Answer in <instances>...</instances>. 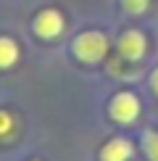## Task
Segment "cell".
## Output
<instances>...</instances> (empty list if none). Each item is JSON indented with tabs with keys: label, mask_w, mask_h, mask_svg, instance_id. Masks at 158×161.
<instances>
[{
	"label": "cell",
	"mask_w": 158,
	"mask_h": 161,
	"mask_svg": "<svg viewBox=\"0 0 158 161\" xmlns=\"http://www.w3.org/2000/svg\"><path fill=\"white\" fill-rule=\"evenodd\" d=\"M108 48H111L108 35L100 29H84L71 40V53L82 64H100L108 56Z\"/></svg>",
	"instance_id": "1"
},
{
	"label": "cell",
	"mask_w": 158,
	"mask_h": 161,
	"mask_svg": "<svg viewBox=\"0 0 158 161\" xmlns=\"http://www.w3.org/2000/svg\"><path fill=\"white\" fill-rule=\"evenodd\" d=\"M63 29H66V19L58 8H42L32 19V32L40 40H55V37H61Z\"/></svg>",
	"instance_id": "2"
},
{
	"label": "cell",
	"mask_w": 158,
	"mask_h": 161,
	"mask_svg": "<svg viewBox=\"0 0 158 161\" xmlns=\"http://www.w3.org/2000/svg\"><path fill=\"white\" fill-rule=\"evenodd\" d=\"M116 53H118V58L132 61V64L142 61L145 53H148V37L140 29H124L116 40Z\"/></svg>",
	"instance_id": "3"
},
{
	"label": "cell",
	"mask_w": 158,
	"mask_h": 161,
	"mask_svg": "<svg viewBox=\"0 0 158 161\" xmlns=\"http://www.w3.org/2000/svg\"><path fill=\"white\" fill-rule=\"evenodd\" d=\"M108 114L116 124H132L137 116H140V98L134 92L124 90V92H116L108 103Z\"/></svg>",
	"instance_id": "4"
},
{
	"label": "cell",
	"mask_w": 158,
	"mask_h": 161,
	"mask_svg": "<svg viewBox=\"0 0 158 161\" xmlns=\"http://www.w3.org/2000/svg\"><path fill=\"white\" fill-rule=\"evenodd\" d=\"M134 148L127 137H113L100 148V161H129Z\"/></svg>",
	"instance_id": "5"
},
{
	"label": "cell",
	"mask_w": 158,
	"mask_h": 161,
	"mask_svg": "<svg viewBox=\"0 0 158 161\" xmlns=\"http://www.w3.org/2000/svg\"><path fill=\"white\" fill-rule=\"evenodd\" d=\"M21 58V50H18V42L8 35H0V69H13Z\"/></svg>",
	"instance_id": "6"
},
{
	"label": "cell",
	"mask_w": 158,
	"mask_h": 161,
	"mask_svg": "<svg viewBox=\"0 0 158 161\" xmlns=\"http://www.w3.org/2000/svg\"><path fill=\"white\" fill-rule=\"evenodd\" d=\"M142 151L150 161H158V130H145L142 135Z\"/></svg>",
	"instance_id": "7"
},
{
	"label": "cell",
	"mask_w": 158,
	"mask_h": 161,
	"mask_svg": "<svg viewBox=\"0 0 158 161\" xmlns=\"http://www.w3.org/2000/svg\"><path fill=\"white\" fill-rule=\"evenodd\" d=\"M16 132V116L8 108H0V140H8Z\"/></svg>",
	"instance_id": "8"
},
{
	"label": "cell",
	"mask_w": 158,
	"mask_h": 161,
	"mask_svg": "<svg viewBox=\"0 0 158 161\" xmlns=\"http://www.w3.org/2000/svg\"><path fill=\"white\" fill-rule=\"evenodd\" d=\"M118 3H121V11L129 16H142L150 8V0H118Z\"/></svg>",
	"instance_id": "9"
},
{
	"label": "cell",
	"mask_w": 158,
	"mask_h": 161,
	"mask_svg": "<svg viewBox=\"0 0 158 161\" xmlns=\"http://www.w3.org/2000/svg\"><path fill=\"white\" fill-rule=\"evenodd\" d=\"M150 90H153L155 95H158V66L153 69V74H150Z\"/></svg>",
	"instance_id": "10"
}]
</instances>
